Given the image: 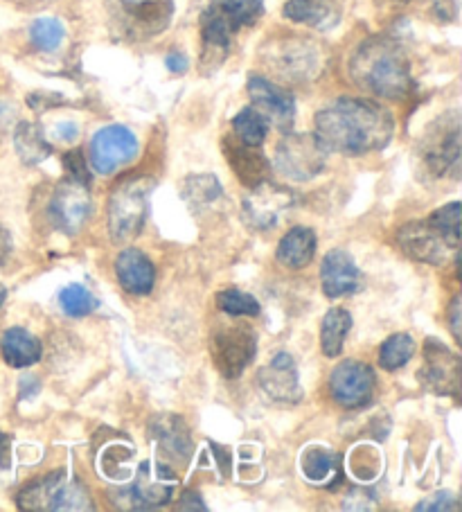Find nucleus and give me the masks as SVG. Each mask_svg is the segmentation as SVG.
Returning <instances> with one entry per match:
<instances>
[{
    "instance_id": "obj_1",
    "label": "nucleus",
    "mask_w": 462,
    "mask_h": 512,
    "mask_svg": "<svg viewBox=\"0 0 462 512\" xmlns=\"http://www.w3.org/2000/svg\"><path fill=\"white\" fill-rule=\"evenodd\" d=\"M316 138L327 152L361 156L384 149L395 134L390 111L368 100L341 97L316 113Z\"/></svg>"
},
{
    "instance_id": "obj_2",
    "label": "nucleus",
    "mask_w": 462,
    "mask_h": 512,
    "mask_svg": "<svg viewBox=\"0 0 462 512\" xmlns=\"http://www.w3.org/2000/svg\"><path fill=\"white\" fill-rule=\"evenodd\" d=\"M354 84L384 100H402L411 88V64L406 52L390 39H370L350 61Z\"/></svg>"
},
{
    "instance_id": "obj_3",
    "label": "nucleus",
    "mask_w": 462,
    "mask_h": 512,
    "mask_svg": "<svg viewBox=\"0 0 462 512\" xmlns=\"http://www.w3.org/2000/svg\"><path fill=\"white\" fill-rule=\"evenodd\" d=\"M264 14V0H212L201 16V64L215 68L226 59L235 34Z\"/></svg>"
},
{
    "instance_id": "obj_4",
    "label": "nucleus",
    "mask_w": 462,
    "mask_h": 512,
    "mask_svg": "<svg viewBox=\"0 0 462 512\" xmlns=\"http://www.w3.org/2000/svg\"><path fill=\"white\" fill-rule=\"evenodd\" d=\"M151 188H154V181L133 176L113 190L109 201V233L115 244L127 242L140 233L147 219Z\"/></svg>"
},
{
    "instance_id": "obj_5",
    "label": "nucleus",
    "mask_w": 462,
    "mask_h": 512,
    "mask_svg": "<svg viewBox=\"0 0 462 512\" xmlns=\"http://www.w3.org/2000/svg\"><path fill=\"white\" fill-rule=\"evenodd\" d=\"M21 510H93L91 494L66 472H52L25 485L19 494Z\"/></svg>"
},
{
    "instance_id": "obj_6",
    "label": "nucleus",
    "mask_w": 462,
    "mask_h": 512,
    "mask_svg": "<svg viewBox=\"0 0 462 512\" xmlns=\"http://www.w3.org/2000/svg\"><path fill=\"white\" fill-rule=\"evenodd\" d=\"M262 57L275 75L289 82H307L321 73L323 55L316 43L307 39H275L262 48Z\"/></svg>"
},
{
    "instance_id": "obj_7",
    "label": "nucleus",
    "mask_w": 462,
    "mask_h": 512,
    "mask_svg": "<svg viewBox=\"0 0 462 512\" xmlns=\"http://www.w3.org/2000/svg\"><path fill=\"white\" fill-rule=\"evenodd\" d=\"M113 19L129 39L161 34L174 16V0H111Z\"/></svg>"
},
{
    "instance_id": "obj_8",
    "label": "nucleus",
    "mask_w": 462,
    "mask_h": 512,
    "mask_svg": "<svg viewBox=\"0 0 462 512\" xmlns=\"http://www.w3.org/2000/svg\"><path fill=\"white\" fill-rule=\"evenodd\" d=\"M257 341L251 328L246 325H228L210 337V357L226 379H237L251 366Z\"/></svg>"
},
{
    "instance_id": "obj_9",
    "label": "nucleus",
    "mask_w": 462,
    "mask_h": 512,
    "mask_svg": "<svg viewBox=\"0 0 462 512\" xmlns=\"http://www.w3.org/2000/svg\"><path fill=\"white\" fill-rule=\"evenodd\" d=\"M325 156L327 149L316 136H287L275 149V167L291 181H309L325 167Z\"/></svg>"
},
{
    "instance_id": "obj_10",
    "label": "nucleus",
    "mask_w": 462,
    "mask_h": 512,
    "mask_svg": "<svg viewBox=\"0 0 462 512\" xmlns=\"http://www.w3.org/2000/svg\"><path fill=\"white\" fill-rule=\"evenodd\" d=\"M293 203H296V197L287 188L271 181H260L244 197V222L255 231H271L293 208Z\"/></svg>"
},
{
    "instance_id": "obj_11",
    "label": "nucleus",
    "mask_w": 462,
    "mask_h": 512,
    "mask_svg": "<svg viewBox=\"0 0 462 512\" xmlns=\"http://www.w3.org/2000/svg\"><path fill=\"white\" fill-rule=\"evenodd\" d=\"M138 138L122 125H109L91 140V165L97 174H113L138 156Z\"/></svg>"
},
{
    "instance_id": "obj_12",
    "label": "nucleus",
    "mask_w": 462,
    "mask_h": 512,
    "mask_svg": "<svg viewBox=\"0 0 462 512\" xmlns=\"http://www.w3.org/2000/svg\"><path fill=\"white\" fill-rule=\"evenodd\" d=\"M377 377L375 370L363 361H343L330 375V393L336 404L345 409H359L366 406L375 395Z\"/></svg>"
},
{
    "instance_id": "obj_13",
    "label": "nucleus",
    "mask_w": 462,
    "mask_h": 512,
    "mask_svg": "<svg viewBox=\"0 0 462 512\" xmlns=\"http://www.w3.org/2000/svg\"><path fill=\"white\" fill-rule=\"evenodd\" d=\"M93 203L88 188L73 179L61 181L50 199V217L59 231L68 235H77L86 226L91 217Z\"/></svg>"
},
{
    "instance_id": "obj_14",
    "label": "nucleus",
    "mask_w": 462,
    "mask_h": 512,
    "mask_svg": "<svg viewBox=\"0 0 462 512\" xmlns=\"http://www.w3.org/2000/svg\"><path fill=\"white\" fill-rule=\"evenodd\" d=\"M248 97H251L253 109L260 111L266 122H273L280 131H289L296 118V100L289 91H284L271 79L253 75L248 79Z\"/></svg>"
},
{
    "instance_id": "obj_15",
    "label": "nucleus",
    "mask_w": 462,
    "mask_h": 512,
    "mask_svg": "<svg viewBox=\"0 0 462 512\" xmlns=\"http://www.w3.org/2000/svg\"><path fill=\"white\" fill-rule=\"evenodd\" d=\"M179 476L170 467L161 463H142L138 467V476L133 488L129 490L131 508L151 510L161 508L172 499Z\"/></svg>"
},
{
    "instance_id": "obj_16",
    "label": "nucleus",
    "mask_w": 462,
    "mask_h": 512,
    "mask_svg": "<svg viewBox=\"0 0 462 512\" xmlns=\"http://www.w3.org/2000/svg\"><path fill=\"white\" fill-rule=\"evenodd\" d=\"M426 364L422 370L424 384L438 395H458L460 391V361L451 355L447 346H442L435 339L426 343L424 348Z\"/></svg>"
},
{
    "instance_id": "obj_17",
    "label": "nucleus",
    "mask_w": 462,
    "mask_h": 512,
    "mask_svg": "<svg viewBox=\"0 0 462 512\" xmlns=\"http://www.w3.org/2000/svg\"><path fill=\"white\" fill-rule=\"evenodd\" d=\"M262 391L275 402L284 404H296L302 400V388L298 382V370L296 361L291 359L287 352L275 355L273 361H269L257 375Z\"/></svg>"
},
{
    "instance_id": "obj_18",
    "label": "nucleus",
    "mask_w": 462,
    "mask_h": 512,
    "mask_svg": "<svg viewBox=\"0 0 462 512\" xmlns=\"http://www.w3.org/2000/svg\"><path fill=\"white\" fill-rule=\"evenodd\" d=\"M424 163L435 176H458L460 170V125L458 116H453V122L444 129L435 131V136L426 140Z\"/></svg>"
},
{
    "instance_id": "obj_19",
    "label": "nucleus",
    "mask_w": 462,
    "mask_h": 512,
    "mask_svg": "<svg viewBox=\"0 0 462 512\" xmlns=\"http://www.w3.org/2000/svg\"><path fill=\"white\" fill-rule=\"evenodd\" d=\"M397 244L408 258L426 264H440L447 255V244H444L433 228L426 222H413L399 228Z\"/></svg>"
},
{
    "instance_id": "obj_20",
    "label": "nucleus",
    "mask_w": 462,
    "mask_h": 512,
    "mask_svg": "<svg viewBox=\"0 0 462 512\" xmlns=\"http://www.w3.org/2000/svg\"><path fill=\"white\" fill-rule=\"evenodd\" d=\"M321 282L327 298H341L359 287V267L352 255L343 249H334L321 262Z\"/></svg>"
},
{
    "instance_id": "obj_21",
    "label": "nucleus",
    "mask_w": 462,
    "mask_h": 512,
    "mask_svg": "<svg viewBox=\"0 0 462 512\" xmlns=\"http://www.w3.org/2000/svg\"><path fill=\"white\" fill-rule=\"evenodd\" d=\"M115 276H118L124 291L133 296H145L154 289L156 269L145 253L138 249H127L115 260Z\"/></svg>"
},
{
    "instance_id": "obj_22",
    "label": "nucleus",
    "mask_w": 462,
    "mask_h": 512,
    "mask_svg": "<svg viewBox=\"0 0 462 512\" xmlns=\"http://www.w3.org/2000/svg\"><path fill=\"white\" fill-rule=\"evenodd\" d=\"M151 438L161 445L167 456L176 461H188L192 456V438L190 429L179 416H158L151 422Z\"/></svg>"
},
{
    "instance_id": "obj_23",
    "label": "nucleus",
    "mask_w": 462,
    "mask_h": 512,
    "mask_svg": "<svg viewBox=\"0 0 462 512\" xmlns=\"http://www.w3.org/2000/svg\"><path fill=\"white\" fill-rule=\"evenodd\" d=\"M0 355L12 368H28L41 359L39 339L23 328H10L0 337Z\"/></svg>"
},
{
    "instance_id": "obj_24",
    "label": "nucleus",
    "mask_w": 462,
    "mask_h": 512,
    "mask_svg": "<svg viewBox=\"0 0 462 512\" xmlns=\"http://www.w3.org/2000/svg\"><path fill=\"white\" fill-rule=\"evenodd\" d=\"M314 253H316L314 231L312 228L298 226V228H291V231L282 237L275 258H278V262L284 264V267L302 269L314 260Z\"/></svg>"
},
{
    "instance_id": "obj_25",
    "label": "nucleus",
    "mask_w": 462,
    "mask_h": 512,
    "mask_svg": "<svg viewBox=\"0 0 462 512\" xmlns=\"http://www.w3.org/2000/svg\"><path fill=\"white\" fill-rule=\"evenodd\" d=\"M284 16L289 21L309 25L316 30H330L339 23V12L332 0H289L284 5Z\"/></svg>"
},
{
    "instance_id": "obj_26",
    "label": "nucleus",
    "mask_w": 462,
    "mask_h": 512,
    "mask_svg": "<svg viewBox=\"0 0 462 512\" xmlns=\"http://www.w3.org/2000/svg\"><path fill=\"white\" fill-rule=\"evenodd\" d=\"M341 458L339 454L330 452V449L323 447H309L305 454H302V474L307 476V481L314 485H332L339 481L341 476Z\"/></svg>"
},
{
    "instance_id": "obj_27",
    "label": "nucleus",
    "mask_w": 462,
    "mask_h": 512,
    "mask_svg": "<svg viewBox=\"0 0 462 512\" xmlns=\"http://www.w3.org/2000/svg\"><path fill=\"white\" fill-rule=\"evenodd\" d=\"M14 147L25 165H39L52 154L46 134L37 122H19L14 131Z\"/></svg>"
},
{
    "instance_id": "obj_28",
    "label": "nucleus",
    "mask_w": 462,
    "mask_h": 512,
    "mask_svg": "<svg viewBox=\"0 0 462 512\" xmlns=\"http://www.w3.org/2000/svg\"><path fill=\"white\" fill-rule=\"evenodd\" d=\"M257 147H248L244 143H228L226 154L230 158V165H233V170L237 172L239 179L244 183H251L257 185L260 181H264V174L269 170V163H266V158L262 154L255 152Z\"/></svg>"
},
{
    "instance_id": "obj_29",
    "label": "nucleus",
    "mask_w": 462,
    "mask_h": 512,
    "mask_svg": "<svg viewBox=\"0 0 462 512\" xmlns=\"http://www.w3.org/2000/svg\"><path fill=\"white\" fill-rule=\"evenodd\" d=\"M352 328V316L350 312L341 310V307H334L325 314L323 325H321V346L325 357H339L343 352V343L345 337H348V332Z\"/></svg>"
},
{
    "instance_id": "obj_30",
    "label": "nucleus",
    "mask_w": 462,
    "mask_h": 512,
    "mask_svg": "<svg viewBox=\"0 0 462 512\" xmlns=\"http://www.w3.org/2000/svg\"><path fill=\"white\" fill-rule=\"evenodd\" d=\"M460 219H462V206L458 201H453L449 206L435 210V213L426 219V224H429L435 231V235L447 244L449 251H458L460 237H462Z\"/></svg>"
},
{
    "instance_id": "obj_31",
    "label": "nucleus",
    "mask_w": 462,
    "mask_h": 512,
    "mask_svg": "<svg viewBox=\"0 0 462 512\" xmlns=\"http://www.w3.org/2000/svg\"><path fill=\"white\" fill-rule=\"evenodd\" d=\"M233 131L239 143L248 147H262L266 134H269V122L264 120L260 111L246 107L233 118Z\"/></svg>"
},
{
    "instance_id": "obj_32",
    "label": "nucleus",
    "mask_w": 462,
    "mask_h": 512,
    "mask_svg": "<svg viewBox=\"0 0 462 512\" xmlns=\"http://www.w3.org/2000/svg\"><path fill=\"white\" fill-rule=\"evenodd\" d=\"M413 352H415V341L411 334L406 332L393 334V337L384 341V346L379 350V366L393 373V370L404 368L408 361H411Z\"/></svg>"
},
{
    "instance_id": "obj_33",
    "label": "nucleus",
    "mask_w": 462,
    "mask_h": 512,
    "mask_svg": "<svg viewBox=\"0 0 462 512\" xmlns=\"http://www.w3.org/2000/svg\"><path fill=\"white\" fill-rule=\"evenodd\" d=\"M66 37V28L59 19H52V16H43L30 25V41L32 46L41 52H55L61 41Z\"/></svg>"
},
{
    "instance_id": "obj_34",
    "label": "nucleus",
    "mask_w": 462,
    "mask_h": 512,
    "mask_svg": "<svg viewBox=\"0 0 462 512\" xmlns=\"http://www.w3.org/2000/svg\"><path fill=\"white\" fill-rule=\"evenodd\" d=\"M183 199L194 206H206L221 197V183L212 174H194L183 181Z\"/></svg>"
},
{
    "instance_id": "obj_35",
    "label": "nucleus",
    "mask_w": 462,
    "mask_h": 512,
    "mask_svg": "<svg viewBox=\"0 0 462 512\" xmlns=\"http://www.w3.org/2000/svg\"><path fill=\"white\" fill-rule=\"evenodd\" d=\"M59 305L64 314L73 316V319H82V316L93 314L100 303H97V298L84 285H68L61 289Z\"/></svg>"
},
{
    "instance_id": "obj_36",
    "label": "nucleus",
    "mask_w": 462,
    "mask_h": 512,
    "mask_svg": "<svg viewBox=\"0 0 462 512\" xmlns=\"http://www.w3.org/2000/svg\"><path fill=\"white\" fill-rule=\"evenodd\" d=\"M217 307L228 316H257L260 314V303L246 291L226 289L217 294Z\"/></svg>"
},
{
    "instance_id": "obj_37",
    "label": "nucleus",
    "mask_w": 462,
    "mask_h": 512,
    "mask_svg": "<svg viewBox=\"0 0 462 512\" xmlns=\"http://www.w3.org/2000/svg\"><path fill=\"white\" fill-rule=\"evenodd\" d=\"M64 170L68 174V179H73L82 185H91V176H88L86 170V161H84V154L79 152V149H73V152H68L64 156Z\"/></svg>"
},
{
    "instance_id": "obj_38",
    "label": "nucleus",
    "mask_w": 462,
    "mask_h": 512,
    "mask_svg": "<svg viewBox=\"0 0 462 512\" xmlns=\"http://www.w3.org/2000/svg\"><path fill=\"white\" fill-rule=\"evenodd\" d=\"M415 510L417 512H422V510H438V512L458 510V503H456V497H453L451 492H435V494H431L429 499L417 503Z\"/></svg>"
},
{
    "instance_id": "obj_39",
    "label": "nucleus",
    "mask_w": 462,
    "mask_h": 512,
    "mask_svg": "<svg viewBox=\"0 0 462 512\" xmlns=\"http://www.w3.org/2000/svg\"><path fill=\"white\" fill-rule=\"evenodd\" d=\"M165 66H167V70H170V73H174V75H183L185 70L190 68V59L185 57L183 52L174 50V52H170V55H167V59H165Z\"/></svg>"
},
{
    "instance_id": "obj_40",
    "label": "nucleus",
    "mask_w": 462,
    "mask_h": 512,
    "mask_svg": "<svg viewBox=\"0 0 462 512\" xmlns=\"http://www.w3.org/2000/svg\"><path fill=\"white\" fill-rule=\"evenodd\" d=\"M176 510H197V512H206V503L201 501V497L197 492H185L181 501L176 503Z\"/></svg>"
},
{
    "instance_id": "obj_41",
    "label": "nucleus",
    "mask_w": 462,
    "mask_h": 512,
    "mask_svg": "<svg viewBox=\"0 0 462 512\" xmlns=\"http://www.w3.org/2000/svg\"><path fill=\"white\" fill-rule=\"evenodd\" d=\"M460 319H462L460 296H456L451 300V307H449V328L453 337H456V341H460Z\"/></svg>"
},
{
    "instance_id": "obj_42",
    "label": "nucleus",
    "mask_w": 462,
    "mask_h": 512,
    "mask_svg": "<svg viewBox=\"0 0 462 512\" xmlns=\"http://www.w3.org/2000/svg\"><path fill=\"white\" fill-rule=\"evenodd\" d=\"M12 461V438L0 431V467H10Z\"/></svg>"
},
{
    "instance_id": "obj_43",
    "label": "nucleus",
    "mask_w": 462,
    "mask_h": 512,
    "mask_svg": "<svg viewBox=\"0 0 462 512\" xmlns=\"http://www.w3.org/2000/svg\"><path fill=\"white\" fill-rule=\"evenodd\" d=\"M77 134H79V129H77L75 122H64V125L57 127V136L61 140H66V143H70V140H75Z\"/></svg>"
},
{
    "instance_id": "obj_44",
    "label": "nucleus",
    "mask_w": 462,
    "mask_h": 512,
    "mask_svg": "<svg viewBox=\"0 0 462 512\" xmlns=\"http://www.w3.org/2000/svg\"><path fill=\"white\" fill-rule=\"evenodd\" d=\"M10 251H12V237H10V233L5 231L3 226H0V264L7 260V255H10Z\"/></svg>"
},
{
    "instance_id": "obj_45",
    "label": "nucleus",
    "mask_w": 462,
    "mask_h": 512,
    "mask_svg": "<svg viewBox=\"0 0 462 512\" xmlns=\"http://www.w3.org/2000/svg\"><path fill=\"white\" fill-rule=\"evenodd\" d=\"M5 298H7V289H5L3 285H0V307L5 305Z\"/></svg>"
},
{
    "instance_id": "obj_46",
    "label": "nucleus",
    "mask_w": 462,
    "mask_h": 512,
    "mask_svg": "<svg viewBox=\"0 0 462 512\" xmlns=\"http://www.w3.org/2000/svg\"><path fill=\"white\" fill-rule=\"evenodd\" d=\"M399 3H413V0H399Z\"/></svg>"
}]
</instances>
